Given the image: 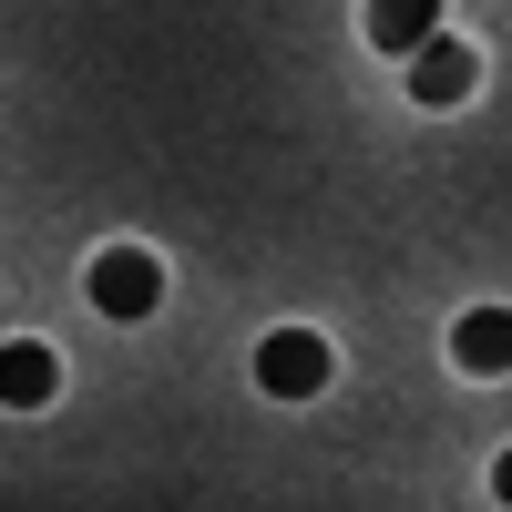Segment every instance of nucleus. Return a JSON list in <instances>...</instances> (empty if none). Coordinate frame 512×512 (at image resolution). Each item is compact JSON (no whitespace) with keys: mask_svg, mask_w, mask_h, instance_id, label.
<instances>
[{"mask_svg":"<svg viewBox=\"0 0 512 512\" xmlns=\"http://www.w3.org/2000/svg\"><path fill=\"white\" fill-rule=\"evenodd\" d=\"M328 369H338V359H328L318 328H277L267 349H256V390H267V400H318Z\"/></svg>","mask_w":512,"mask_h":512,"instance_id":"1","label":"nucleus"},{"mask_svg":"<svg viewBox=\"0 0 512 512\" xmlns=\"http://www.w3.org/2000/svg\"><path fill=\"white\" fill-rule=\"evenodd\" d=\"M93 308L103 318H154L164 308V267H154L144 246H103L93 256Z\"/></svg>","mask_w":512,"mask_h":512,"instance_id":"2","label":"nucleus"},{"mask_svg":"<svg viewBox=\"0 0 512 512\" xmlns=\"http://www.w3.org/2000/svg\"><path fill=\"white\" fill-rule=\"evenodd\" d=\"M472 82H482V62H472V41H420V52H410V103H461V93H472Z\"/></svg>","mask_w":512,"mask_h":512,"instance_id":"3","label":"nucleus"},{"mask_svg":"<svg viewBox=\"0 0 512 512\" xmlns=\"http://www.w3.org/2000/svg\"><path fill=\"white\" fill-rule=\"evenodd\" d=\"M62 390V359L41 349V338H11V349H0V410H41Z\"/></svg>","mask_w":512,"mask_h":512,"instance_id":"4","label":"nucleus"},{"mask_svg":"<svg viewBox=\"0 0 512 512\" xmlns=\"http://www.w3.org/2000/svg\"><path fill=\"white\" fill-rule=\"evenodd\" d=\"M451 359L472 369V379H502L512 369V308H472V318L451 328Z\"/></svg>","mask_w":512,"mask_h":512,"instance_id":"5","label":"nucleus"},{"mask_svg":"<svg viewBox=\"0 0 512 512\" xmlns=\"http://www.w3.org/2000/svg\"><path fill=\"white\" fill-rule=\"evenodd\" d=\"M431 31H441V0H369V41H379V52L410 62Z\"/></svg>","mask_w":512,"mask_h":512,"instance_id":"6","label":"nucleus"},{"mask_svg":"<svg viewBox=\"0 0 512 512\" xmlns=\"http://www.w3.org/2000/svg\"><path fill=\"white\" fill-rule=\"evenodd\" d=\"M492 502H502V512H512V451H502V461H492Z\"/></svg>","mask_w":512,"mask_h":512,"instance_id":"7","label":"nucleus"}]
</instances>
